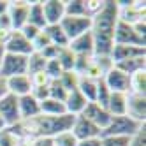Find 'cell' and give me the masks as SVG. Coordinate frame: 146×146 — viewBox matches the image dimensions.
Returning a JSON list of instances; mask_svg holds the SVG:
<instances>
[{"mask_svg":"<svg viewBox=\"0 0 146 146\" xmlns=\"http://www.w3.org/2000/svg\"><path fill=\"white\" fill-rule=\"evenodd\" d=\"M118 23V7L114 0H106V4L100 11L92 16L90 32L95 44V55L109 56L114 46V28Z\"/></svg>","mask_w":146,"mask_h":146,"instance_id":"cell-1","label":"cell"},{"mask_svg":"<svg viewBox=\"0 0 146 146\" xmlns=\"http://www.w3.org/2000/svg\"><path fill=\"white\" fill-rule=\"evenodd\" d=\"M144 125L146 123H141L137 120L130 118L129 114H123V116H111L108 127L100 132V137H111V135H116V137H132V135L141 127H144Z\"/></svg>","mask_w":146,"mask_h":146,"instance_id":"cell-2","label":"cell"},{"mask_svg":"<svg viewBox=\"0 0 146 146\" xmlns=\"http://www.w3.org/2000/svg\"><path fill=\"white\" fill-rule=\"evenodd\" d=\"M118 7V19L129 25L144 21V0H114Z\"/></svg>","mask_w":146,"mask_h":146,"instance_id":"cell-3","label":"cell"},{"mask_svg":"<svg viewBox=\"0 0 146 146\" xmlns=\"http://www.w3.org/2000/svg\"><path fill=\"white\" fill-rule=\"evenodd\" d=\"M114 44L120 46H135V48H146V39L141 37L135 28L129 23H123L118 19L116 28H114Z\"/></svg>","mask_w":146,"mask_h":146,"instance_id":"cell-4","label":"cell"},{"mask_svg":"<svg viewBox=\"0 0 146 146\" xmlns=\"http://www.w3.org/2000/svg\"><path fill=\"white\" fill-rule=\"evenodd\" d=\"M27 64H28V56L5 53L2 62H0V76L9 79V78H14V76L27 74Z\"/></svg>","mask_w":146,"mask_h":146,"instance_id":"cell-5","label":"cell"},{"mask_svg":"<svg viewBox=\"0 0 146 146\" xmlns=\"http://www.w3.org/2000/svg\"><path fill=\"white\" fill-rule=\"evenodd\" d=\"M60 27L64 30V34L67 35L69 40L79 37L81 34H85L90 30L92 27V18L88 16H65L64 19L60 21Z\"/></svg>","mask_w":146,"mask_h":146,"instance_id":"cell-6","label":"cell"},{"mask_svg":"<svg viewBox=\"0 0 146 146\" xmlns=\"http://www.w3.org/2000/svg\"><path fill=\"white\" fill-rule=\"evenodd\" d=\"M4 49L5 53L9 55H19V56H30L34 53V48H32V42L27 40L19 30H13L9 37L5 39L4 42Z\"/></svg>","mask_w":146,"mask_h":146,"instance_id":"cell-7","label":"cell"},{"mask_svg":"<svg viewBox=\"0 0 146 146\" xmlns=\"http://www.w3.org/2000/svg\"><path fill=\"white\" fill-rule=\"evenodd\" d=\"M0 116L5 121L7 129L14 127L21 121L19 118V108H18V97L13 93H7L4 99H0Z\"/></svg>","mask_w":146,"mask_h":146,"instance_id":"cell-8","label":"cell"},{"mask_svg":"<svg viewBox=\"0 0 146 146\" xmlns=\"http://www.w3.org/2000/svg\"><path fill=\"white\" fill-rule=\"evenodd\" d=\"M102 81L106 83L109 92H116V93H129L130 92V76H127L125 72H121L116 67L108 70L106 76L102 78Z\"/></svg>","mask_w":146,"mask_h":146,"instance_id":"cell-9","label":"cell"},{"mask_svg":"<svg viewBox=\"0 0 146 146\" xmlns=\"http://www.w3.org/2000/svg\"><path fill=\"white\" fill-rule=\"evenodd\" d=\"M28 7H30V2H27V0H9L7 16L11 19L13 30H21L27 25Z\"/></svg>","mask_w":146,"mask_h":146,"instance_id":"cell-10","label":"cell"},{"mask_svg":"<svg viewBox=\"0 0 146 146\" xmlns=\"http://www.w3.org/2000/svg\"><path fill=\"white\" fill-rule=\"evenodd\" d=\"M79 116L86 118V120L92 121L93 125H97V127L100 129V132L108 127V123H109V120H111V114L106 111V108L99 106L97 102H88L86 108L83 109V113L79 114Z\"/></svg>","mask_w":146,"mask_h":146,"instance_id":"cell-11","label":"cell"},{"mask_svg":"<svg viewBox=\"0 0 146 146\" xmlns=\"http://www.w3.org/2000/svg\"><path fill=\"white\" fill-rule=\"evenodd\" d=\"M72 135L78 141H85V139H93V137H100V129L97 125H93L92 121H88L83 116H76L70 127Z\"/></svg>","mask_w":146,"mask_h":146,"instance_id":"cell-12","label":"cell"},{"mask_svg":"<svg viewBox=\"0 0 146 146\" xmlns=\"http://www.w3.org/2000/svg\"><path fill=\"white\" fill-rule=\"evenodd\" d=\"M42 13L48 25H58L65 18V0H44Z\"/></svg>","mask_w":146,"mask_h":146,"instance_id":"cell-13","label":"cell"},{"mask_svg":"<svg viewBox=\"0 0 146 146\" xmlns=\"http://www.w3.org/2000/svg\"><path fill=\"white\" fill-rule=\"evenodd\" d=\"M127 114L141 123L146 121V95L127 93Z\"/></svg>","mask_w":146,"mask_h":146,"instance_id":"cell-14","label":"cell"},{"mask_svg":"<svg viewBox=\"0 0 146 146\" xmlns=\"http://www.w3.org/2000/svg\"><path fill=\"white\" fill-rule=\"evenodd\" d=\"M74 55H95V44H93V37H92V32L88 30V32L81 34L79 37L69 40V46H67Z\"/></svg>","mask_w":146,"mask_h":146,"instance_id":"cell-15","label":"cell"},{"mask_svg":"<svg viewBox=\"0 0 146 146\" xmlns=\"http://www.w3.org/2000/svg\"><path fill=\"white\" fill-rule=\"evenodd\" d=\"M109 56H111L113 65H114V64H120V62H123V60H130V58H137V56H146V48L114 44Z\"/></svg>","mask_w":146,"mask_h":146,"instance_id":"cell-16","label":"cell"},{"mask_svg":"<svg viewBox=\"0 0 146 146\" xmlns=\"http://www.w3.org/2000/svg\"><path fill=\"white\" fill-rule=\"evenodd\" d=\"M18 108H19V118H21V121L32 120L40 114V104L30 93L23 95V97H18Z\"/></svg>","mask_w":146,"mask_h":146,"instance_id":"cell-17","label":"cell"},{"mask_svg":"<svg viewBox=\"0 0 146 146\" xmlns=\"http://www.w3.org/2000/svg\"><path fill=\"white\" fill-rule=\"evenodd\" d=\"M88 100L85 99L79 93V90H72L67 93V97L64 100V106H65V113L67 114H72V116H79L83 113V109L86 108Z\"/></svg>","mask_w":146,"mask_h":146,"instance_id":"cell-18","label":"cell"},{"mask_svg":"<svg viewBox=\"0 0 146 146\" xmlns=\"http://www.w3.org/2000/svg\"><path fill=\"white\" fill-rule=\"evenodd\" d=\"M7 88H9V93H13L16 97H23L32 92V81L27 74L14 76L7 79Z\"/></svg>","mask_w":146,"mask_h":146,"instance_id":"cell-19","label":"cell"},{"mask_svg":"<svg viewBox=\"0 0 146 146\" xmlns=\"http://www.w3.org/2000/svg\"><path fill=\"white\" fill-rule=\"evenodd\" d=\"M106 111L111 116H123V114H127V93L111 92Z\"/></svg>","mask_w":146,"mask_h":146,"instance_id":"cell-20","label":"cell"},{"mask_svg":"<svg viewBox=\"0 0 146 146\" xmlns=\"http://www.w3.org/2000/svg\"><path fill=\"white\" fill-rule=\"evenodd\" d=\"M27 23L34 25V27H37L40 30L46 28V19H44V13H42V2H30Z\"/></svg>","mask_w":146,"mask_h":146,"instance_id":"cell-21","label":"cell"},{"mask_svg":"<svg viewBox=\"0 0 146 146\" xmlns=\"http://www.w3.org/2000/svg\"><path fill=\"white\" fill-rule=\"evenodd\" d=\"M97 79H92L86 76H79V83H78V90L83 97L88 102H95V95H97Z\"/></svg>","mask_w":146,"mask_h":146,"instance_id":"cell-22","label":"cell"},{"mask_svg":"<svg viewBox=\"0 0 146 146\" xmlns=\"http://www.w3.org/2000/svg\"><path fill=\"white\" fill-rule=\"evenodd\" d=\"M44 32L49 37V42L53 44V46H56V48H65V46H69V39L64 34V30H62L60 23L58 25H48L44 28Z\"/></svg>","mask_w":146,"mask_h":146,"instance_id":"cell-23","label":"cell"},{"mask_svg":"<svg viewBox=\"0 0 146 146\" xmlns=\"http://www.w3.org/2000/svg\"><path fill=\"white\" fill-rule=\"evenodd\" d=\"M114 67L120 69L121 72H125L127 76H132L134 72L146 69V56H137V58L123 60V62H120V64H114Z\"/></svg>","mask_w":146,"mask_h":146,"instance_id":"cell-24","label":"cell"},{"mask_svg":"<svg viewBox=\"0 0 146 146\" xmlns=\"http://www.w3.org/2000/svg\"><path fill=\"white\" fill-rule=\"evenodd\" d=\"M39 104H40V114H46V116H60V114H65V106L60 100L48 97Z\"/></svg>","mask_w":146,"mask_h":146,"instance_id":"cell-25","label":"cell"},{"mask_svg":"<svg viewBox=\"0 0 146 146\" xmlns=\"http://www.w3.org/2000/svg\"><path fill=\"white\" fill-rule=\"evenodd\" d=\"M129 93H137V95H146V69L137 70L130 76V92Z\"/></svg>","mask_w":146,"mask_h":146,"instance_id":"cell-26","label":"cell"},{"mask_svg":"<svg viewBox=\"0 0 146 146\" xmlns=\"http://www.w3.org/2000/svg\"><path fill=\"white\" fill-rule=\"evenodd\" d=\"M56 62L60 64L62 70L69 72V70H74V62H76V55L65 46V48H60L58 55H56Z\"/></svg>","mask_w":146,"mask_h":146,"instance_id":"cell-27","label":"cell"},{"mask_svg":"<svg viewBox=\"0 0 146 146\" xmlns=\"http://www.w3.org/2000/svg\"><path fill=\"white\" fill-rule=\"evenodd\" d=\"M46 58L40 55V53H34L28 56V64H27V76H32V74H37V72H42L44 67H46Z\"/></svg>","mask_w":146,"mask_h":146,"instance_id":"cell-28","label":"cell"},{"mask_svg":"<svg viewBox=\"0 0 146 146\" xmlns=\"http://www.w3.org/2000/svg\"><path fill=\"white\" fill-rule=\"evenodd\" d=\"M65 16H88L85 0H65Z\"/></svg>","mask_w":146,"mask_h":146,"instance_id":"cell-29","label":"cell"},{"mask_svg":"<svg viewBox=\"0 0 146 146\" xmlns=\"http://www.w3.org/2000/svg\"><path fill=\"white\" fill-rule=\"evenodd\" d=\"M58 81L62 83L67 92H72V90H78V83H79V76L76 74L74 70H69V72H62V76L58 78Z\"/></svg>","mask_w":146,"mask_h":146,"instance_id":"cell-30","label":"cell"},{"mask_svg":"<svg viewBox=\"0 0 146 146\" xmlns=\"http://www.w3.org/2000/svg\"><path fill=\"white\" fill-rule=\"evenodd\" d=\"M48 88H49V99H55V100H60V102H64L65 97H67V93H69L64 86H62V83L58 79L49 81Z\"/></svg>","mask_w":146,"mask_h":146,"instance_id":"cell-31","label":"cell"},{"mask_svg":"<svg viewBox=\"0 0 146 146\" xmlns=\"http://www.w3.org/2000/svg\"><path fill=\"white\" fill-rule=\"evenodd\" d=\"M51 146H78V139L72 135L70 130L62 132L51 139Z\"/></svg>","mask_w":146,"mask_h":146,"instance_id":"cell-32","label":"cell"},{"mask_svg":"<svg viewBox=\"0 0 146 146\" xmlns=\"http://www.w3.org/2000/svg\"><path fill=\"white\" fill-rule=\"evenodd\" d=\"M109 95H111V92H109V88L106 86V83H104L102 79H99V83H97V95H95V102L99 104V106L106 108V106H108V100H109Z\"/></svg>","mask_w":146,"mask_h":146,"instance_id":"cell-33","label":"cell"},{"mask_svg":"<svg viewBox=\"0 0 146 146\" xmlns=\"http://www.w3.org/2000/svg\"><path fill=\"white\" fill-rule=\"evenodd\" d=\"M19 139L18 135L14 134L13 129H4L0 130V146H18L19 144Z\"/></svg>","mask_w":146,"mask_h":146,"instance_id":"cell-34","label":"cell"},{"mask_svg":"<svg viewBox=\"0 0 146 146\" xmlns=\"http://www.w3.org/2000/svg\"><path fill=\"white\" fill-rule=\"evenodd\" d=\"M62 67H60V64L56 62V58L55 60H48L46 62V67H44V74L53 81V79H58L60 76H62Z\"/></svg>","mask_w":146,"mask_h":146,"instance_id":"cell-35","label":"cell"},{"mask_svg":"<svg viewBox=\"0 0 146 146\" xmlns=\"http://www.w3.org/2000/svg\"><path fill=\"white\" fill-rule=\"evenodd\" d=\"M48 46H51V42H49V37L46 35V32H44V28L39 32V35L32 40V48H34V51L35 53H40L42 49H46Z\"/></svg>","mask_w":146,"mask_h":146,"instance_id":"cell-36","label":"cell"},{"mask_svg":"<svg viewBox=\"0 0 146 146\" xmlns=\"http://www.w3.org/2000/svg\"><path fill=\"white\" fill-rule=\"evenodd\" d=\"M130 137H116V135H111V137H100V146H129Z\"/></svg>","mask_w":146,"mask_h":146,"instance_id":"cell-37","label":"cell"},{"mask_svg":"<svg viewBox=\"0 0 146 146\" xmlns=\"http://www.w3.org/2000/svg\"><path fill=\"white\" fill-rule=\"evenodd\" d=\"M104 4H106V0H85V7H86V14L92 18L95 16L100 9L104 7Z\"/></svg>","mask_w":146,"mask_h":146,"instance_id":"cell-38","label":"cell"},{"mask_svg":"<svg viewBox=\"0 0 146 146\" xmlns=\"http://www.w3.org/2000/svg\"><path fill=\"white\" fill-rule=\"evenodd\" d=\"M129 146H146V125H144V127H141V129L130 137Z\"/></svg>","mask_w":146,"mask_h":146,"instance_id":"cell-39","label":"cell"},{"mask_svg":"<svg viewBox=\"0 0 146 146\" xmlns=\"http://www.w3.org/2000/svg\"><path fill=\"white\" fill-rule=\"evenodd\" d=\"M30 81H32V86H48L49 85V78L44 74V70L42 72H37V74H32V76H28Z\"/></svg>","mask_w":146,"mask_h":146,"instance_id":"cell-40","label":"cell"},{"mask_svg":"<svg viewBox=\"0 0 146 146\" xmlns=\"http://www.w3.org/2000/svg\"><path fill=\"white\" fill-rule=\"evenodd\" d=\"M19 32H21V35L27 39V40H30V42H32V40L39 35V32H40V28H37V27H34V25H25L21 30H19Z\"/></svg>","mask_w":146,"mask_h":146,"instance_id":"cell-41","label":"cell"},{"mask_svg":"<svg viewBox=\"0 0 146 146\" xmlns=\"http://www.w3.org/2000/svg\"><path fill=\"white\" fill-rule=\"evenodd\" d=\"M58 51H60V48H56V46L51 44V46H48L46 49L40 51V55H42L46 60H55V58H56V55H58Z\"/></svg>","mask_w":146,"mask_h":146,"instance_id":"cell-42","label":"cell"},{"mask_svg":"<svg viewBox=\"0 0 146 146\" xmlns=\"http://www.w3.org/2000/svg\"><path fill=\"white\" fill-rule=\"evenodd\" d=\"M78 146H100V137H93V139L78 141Z\"/></svg>","mask_w":146,"mask_h":146,"instance_id":"cell-43","label":"cell"},{"mask_svg":"<svg viewBox=\"0 0 146 146\" xmlns=\"http://www.w3.org/2000/svg\"><path fill=\"white\" fill-rule=\"evenodd\" d=\"M9 93V88H7V79L0 76V99H4Z\"/></svg>","mask_w":146,"mask_h":146,"instance_id":"cell-44","label":"cell"},{"mask_svg":"<svg viewBox=\"0 0 146 146\" xmlns=\"http://www.w3.org/2000/svg\"><path fill=\"white\" fill-rule=\"evenodd\" d=\"M9 9V0H0V16L5 14Z\"/></svg>","mask_w":146,"mask_h":146,"instance_id":"cell-45","label":"cell"},{"mask_svg":"<svg viewBox=\"0 0 146 146\" xmlns=\"http://www.w3.org/2000/svg\"><path fill=\"white\" fill-rule=\"evenodd\" d=\"M4 55H5V49H4V44L0 42V62H2V58H4Z\"/></svg>","mask_w":146,"mask_h":146,"instance_id":"cell-46","label":"cell"},{"mask_svg":"<svg viewBox=\"0 0 146 146\" xmlns=\"http://www.w3.org/2000/svg\"><path fill=\"white\" fill-rule=\"evenodd\" d=\"M4 129H7V125H5V121L2 120V116H0V130H4Z\"/></svg>","mask_w":146,"mask_h":146,"instance_id":"cell-47","label":"cell"}]
</instances>
